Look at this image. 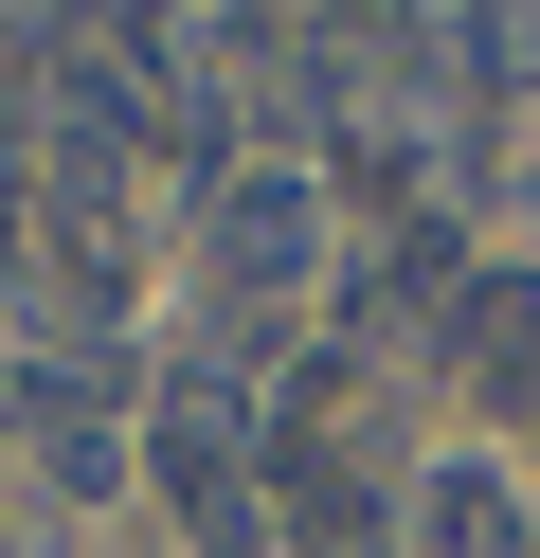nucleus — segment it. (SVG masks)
<instances>
[{"label": "nucleus", "instance_id": "1", "mask_svg": "<svg viewBox=\"0 0 540 558\" xmlns=\"http://www.w3.org/2000/svg\"><path fill=\"white\" fill-rule=\"evenodd\" d=\"M307 253H324V198L288 181V162H252V181H216V217H199V270L235 289V325H271V306L307 289Z\"/></svg>", "mask_w": 540, "mask_h": 558}, {"label": "nucleus", "instance_id": "2", "mask_svg": "<svg viewBox=\"0 0 540 558\" xmlns=\"http://www.w3.org/2000/svg\"><path fill=\"white\" fill-rule=\"evenodd\" d=\"M0 433H19L36 469L72 486V505L127 469V433H108V361H19V378H0Z\"/></svg>", "mask_w": 540, "mask_h": 558}, {"label": "nucleus", "instance_id": "3", "mask_svg": "<svg viewBox=\"0 0 540 558\" xmlns=\"http://www.w3.org/2000/svg\"><path fill=\"white\" fill-rule=\"evenodd\" d=\"M288 522H307V558H396L379 469H324V450H288Z\"/></svg>", "mask_w": 540, "mask_h": 558}, {"label": "nucleus", "instance_id": "4", "mask_svg": "<svg viewBox=\"0 0 540 558\" xmlns=\"http://www.w3.org/2000/svg\"><path fill=\"white\" fill-rule=\"evenodd\" d=\"M451 361L468 378H540V270H468L451 289Z\"/></svg>", "mask_w": 540, "mask_h": 558}, {"label": "nucleus", "instance_id": "5", "mask_svg": "<svg viewBox=\"0 0 540 558\" xmlns=\"http://www.w3.org/2000/svg\"><path fill=\"white\" fill-rule=\"evenodd\" d=\"M415 541H432V558H540V522H523V486H504V469H432Z\"/></svg>", "mask_w": 540, "mask_h": 558}, {"label": "nucleus", "instance_id": "6", "mask_svg": "<svg viewBox=\"0 0 540 558\" xmlns=\"http://www.w3.org/2000/svg\"><path fill=\"white\" fill-rule=\"evenodd\" d=\"M468 90H540V0H468Z\"/></svg>", "mask_w": 540, "mask_h": 558}, {"label": "nucleus", "instance_id": "7", "mask_svg": "<svg viewBox=\"0 0 540 558\" xmlns=\"http://www.w3.org/2000/svg\"><path fill=\"white\" fill-rule=\"evenodd\" d=\"M415 289H451V217H396L379 270H360V306H415Z\"/></svg>", "mask_w": 540, "mask_h": 558}]
</instances>
